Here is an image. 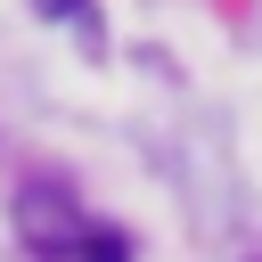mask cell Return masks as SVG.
Segmentation results:
<instances>
[{
  "mask_svg": "<svg viewBox=\"0 0 262 262\" xmlns=\"http://www.w3.org/2000/svg\"><path fill=\"white\" fill-rule=\"evenodd\" d=\"M16 229H25L33 246H49V254L82 237V221L66 213V196H57V188H25V196H16Z\"/></svg>",
  "mask_w": 262,
  "mask_h": 262,
  "instance_id": "cell-1",
  "label": "cell"
},
{
  "mask_svg": "<svg viewBox=\"0 0 262 262\" xmlns=\"http://www.w3.org/2000/svg\"><path fill=\"white\" fill-rule=\"evenodd\" d=\"M74 8H82V0H41V16H74Z\"/></svg>",
  "mask_w": 262,
  "mask_h": 262,
  "instance_id": "cell-3",
  "label": "cell"
},
{
  "mask_svg": "<svg viewBox=\"0 0 262 262\" xmlns=\"http://www.w3.org/2000/svg\"><path fill=\"white\" fill-rule=\"evenodd\" d=\"M74 254H82V262H131V237H123V229H82Z\"/></svg>",
  "mask_w": 262,
  "mask_h": 262,
  "instance_id": "cell-2",
  "label": "cell"
}]
</instances>
